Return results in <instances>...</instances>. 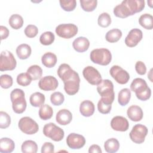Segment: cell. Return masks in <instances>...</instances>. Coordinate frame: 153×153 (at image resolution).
<instances>
[{"mask_svg":"<svg viewBox=\"0 0 153 153\" xmlns=\"http://www.w3.org/2000/svg\"><path fill=\"white\" fill-rule=\"evenodd\" d=\"M25 33L28 38H33L36 36L38 33V27L33 25H29L25 29Z\"/></svg>","mask_w":153,"mask_h":153,"instance_id":"43","label":"cell"},{"mask_svg":"<svg viewBox=\"0 0 153 153\" xmlns=\"http://www.w3.org/2000/svg\"><path fill=\"white\" fill-rule=\"evenodd\" d=\"M32 78L30 76L26 73H21L19 74L17 76V82L19 85L26 87L31 83Z\"/></svg>","mask_w":153,"mask_h":153,"instance_id":"36","label":"cell"},{"mask_svg":"<svg viewBox=\"0 0 153 153\" xmlns=\"http://www.w3.org/2000/svg\"><path fill=\"white\" fill-rule=\"evenodd\" d=\"M135 70L138 74L143 75L146 74V67L143 62L141 61H137L135 65Z\"/></svg>","mask_w":153,"mask_h":153,"instance_id":"44","label":"cell"},{"mask_svg":"<svg viewBox=\"0 0 153 153\" xmlns=\"http://www.w3.org/2000/svg\"><path fill=\"white\" fill-rule=\"evenodd\" d=\"M110 75L117 82L120 84H125L128 82L130 79L129 74L121 66L114 65L109 71Z\"/></svg>","mask_w":153,"mask_h":153,"instance_id":"12","label":"cell"},{"mask_svg":"<svg viewBox=\"0 0 153 153\" xmlns=\"http://www.w3.org/2000/svg\"><path fill=\"white\" fill-rule=\"evenodd\" d=\"M45 96L40 92H35L31 94L29 98L30 103L34 107H41L45 102Z\"/></svg>","mask_w":153,"mask_h":153,"instance_id":"25","label":"cell"},{"mask_svg":"<svg viewBox=\"0 0 153 153\" xmlns=\"http://www.w3.org/2000/svg\"><path fill=\"white\" fill-rule=\"evenodd\" d=\"M139 23L143 28L151 30L153 28V17L149 14H143L139 19Z\"/></svg>","mask_w":153,"mask_h":153,"instance_id":"26","label":"cell"},{"mask_svg":"<svg viewBox=\"0 0 153 153\" xmlns=\"http://www.w3.org/2000/svg\"><path fill=\"white\" fill-rule=\"evenodd\" d=\"M99 26L102 27H107L111 23V18L107 13H103L99 15L97 20Z\"/></svg>","mask_w":153,"mask_h":153,"instance_id":"37","label":"cell"},{"mask_svg":"<svg viewBox=\"0 0 153 153\" xmlns=\"http://www.w3.org/2000/svg\"><path fill=\"white\" fill-rule=\"evenodd\" d=\"M27 73L30 76L32 80L40 79L42 75V69L36 65L30 66L27 70Z\"/></svg>","mask_w":153,"mask_h":153,"instance_id":"33","label":"cell"},{"mask_svg":"<svg viewBox=\"0 0 153 153\" xmlns=\"http://www.w3.org/2000/svg\"><path fill=\"white\" fill-rule=\"evenodd\" d=\"M97 91L101 96V99L106 103L111 104L113 103L115 98L114 91V84L109 79H103L97 85Z\"/></svg>","mask_w":153,"mask_h":153,"instance_id":"4","label":"cell"},{"mask_svg":"<svg viewBox=\"0 0 153 153\" xmlns=\"http://www.w3.org/2000/svg\"><path fill=\"white\" fill-rule=\"evenodd\" d=\"M8 22L10 26L13 29H19L23 26V19L20 15L17 14H14L10 16Z\"/></svg>","mask_w":153,"mask_h":153,"instance_id":"32","label":"cell"},{"mask_svg":"<svg viewBox=\"0 0 153 153\" xmlns=\"http://www.w3.org/2000/svg\"><path fill=\"white\" fill-rule=\"evenodd\" d=\"M112 105L105 103L101 99L99 100L97 103V109L99 112L103 114H107L110 112Z\"/></svg>","mask_w":153,"mask_h":153,"instance_id":"42","label":"cell"},{"mask_svg":"<svg viewBox=\"0 0 153 153\" xmlns=\"http://www.w3.org/2000/svg\"><path fill=\"white\" fill-rule=\"evenodd\" d=\"M57 56L55 54L47 52L43 54L41 57V62L43 65L48 68H51L54 67L57 63Z\"/></svg>","mask_w":153,"mask_h":153,"instance_id":"23","label":"cell"},{"mask_svg":"<svg viewBox=\"0 0 153 153\" xmlns=\"http://www.w3.org/2000/svg\"><path fill=\"white\" fill-rule=\"evenodd\" d=\"M73 48L75 51L79 53L86 51L90 46V41L84 36H79L76 38L72 42Z\"/></svg>","mask_w":153,"mask_h":153,"instance_id":"18","label":"cell"},{"mask_svg":"<svg viewBox=\"0 0 153 153\" xmlns=\"http://www.w3.org/2000/svg\"><path fill=\"white\" fill-rule=\"evenodd\" d=\"M21 149L23 153H36L38 150V145L35 141L28 140L22 143Z\"/></svg>","mask_w":153,"mask_h":153,"instance_id":"31","label":"cell"},{"mask_svg":"<svg viewBox=\"0 0 153 153\" xmlns=\"http://www.w3.org/2000/svg\"><path fill=\"white\" fill-rule=\"evenodd\" d=\"M148 132V128L142 124H138L134 125L129 133L130 139L135 143L141 144L145 139Z\"/></svg>","mask_w":153,"mask_h":153,"instance_id":"10","label":"cell"},{"mask_svg":"<svg viewBox=\"0 0 153 153\" xmlns=\"http://www.w3.org/2000/svg\"><path fill=\"white\" fill-rule=\"evenodd\" d=\"M11 123L10 116L5 112H0V128H6L8 127Z\"/></svg>","mask_w":153,"mask_h":153,"instance_id":"41","label":"cell"},{"mask_svg":"<svg viewBox=\"0 0 153 153\" xmlns=\"http://www.w3.org/2000/svg\"><path fill=\"white\" fill-rule=\"evenodd\" d=\"M18 126L19 129L27 134H33L39 130L38 124L35 121L29 117H24L20 118Z\"/></svg>","mask_w":153,"mask_h":153,"instance_id":"9","label":"cell"},{"mask_svg":"<svg viewBox=\"0 0 153 153\" xmlns=\"http://www.w3.org/2000/svg\"><path fill=\"white\" fill-rule=\"evenodd\" d=\"M145 5L143 0H125L115 7L114 14L117 17L124 19L142 11Z\"/></svg>","mask_w":153,"mask_h":153,"instance_id":"2","label":"cell"},{"mask_svg":"<svg viewBox=\"0 0 153 153\" xmlns=\"http://www.w3.org/2000/svg\"><path fill=\"white\" fill-rule=\"evenodd\" d=\"M89 153H102V149L100 147L97 145H92L88 149Z\"/></svg>","mask_w":153,"mask_h":153,"instance_id":"47","label":"cell"},{"mask_svg":"<svg viewBox=\"0 0 153 153\" xmlns=\"http://www.w3.org/2000/svg\"><path fill=\"white\" fill-rule=\"evenodd\" d=\"M82 75L86 81L91 85H98L102 80L99 72L91 66L85 67L82 71Z\"/></svg>","mask_w":153,"mask_h":153,"instance_id":"13","label":"cell"},{"mask_svg":"<svg viewBox=\"0 0 153 153\" xmlns=\"http://www.w3.org/2000/svg\"><path fill=\"white\" fill-rule=\"evenodd\" d=\"M15 144L14 141L8 137H2L0 140V152L10 153L14 151Z\"/></svg>","mask_w":153,"mask_h":153,"instance_id":"22","label":"cell"},{"mask_svg":"<svg viewBox=\"0 0 153 153\" xmlns=\"http://www.w3.org/2000/svg\"><path fill=\"white\" fill-rule=\"evenodd\" d=\"M17 65V62L13 54L8 50L1 52L0 56V71H13Z\"/></svg>","mask_w":153,"mask_h":153,"instance_id":"8","label":"cell"},{"mask_svg":"<svg viewBox=\"0 0 153 153\" xmlns=\"http://www.w3.org/2000/svg\"><path fill=\"white\" fill-rule=\"evenodd\" d=\"M0 33H1V39L3 40L6 39L9 35V30L8 28L4 26H0Z\"/></svg>","mask_w":153,"mask_h":153,"instance_id":"46","label":"cell"},{"mask_svg":"<svg viewBox=\"0 0 153 153\" xmlns=\"http://www.w3.org/2000/svg\"><path fill=\"white\" fill-rule=\"evenodd\" d=\"M13 78L7 74L2 75L0 77V85L3 88L7 89L11 87L13 85Z\"/></svg>","mask_w":153,"mask_h":153,"instance_id":"40","label":"cell"},{"mask_svg":"<svg viewBox=\"0 0 153 153\" xmlns=\"http://www.w3.org/2000/svg\"><path fill=\"white\" fill-rule=\"evenodd\" d=\"M59 85L57 79L53 76H45L41 78L38 82V87L44 91L55 90Z\"/></svg>","mask_w":153,"mask_h":153,"instance_id":"15","label":"cell"},{"mask_svg":"<svg viewBox=\"0 0 153 153\" xmlns=\"http://www.w3.org/2000/svg\"><path fill=\"white\" fill-rule=\"evenodd\" d=\"M32 50L30 45L26 44L19 45L16 48V54L20 59H27L31 54Z\"/></svg>","mask_w":153,"mask_h":153,"instance_id":"24","label":"cell"},{"mask_svg":"<svg viewBox=\"0 0 153 153\" xmlns=\"http://www.w3.org/2000/svg\"><path fill=\"white\" fill-rule=\"evenodd\" d=\"M143 33L141 30L137 28L131 29L125 38V44L129 47H134L142 40Z\"/></svg>","mask_w":153,"mask_h":153,"instance_id":"16","label":"cell"},{"mask_svg":"<svg viewBox=\"0 0 153 153\" xmlns=\"http://www.w3.org/2000/svg\"><path fill=\"white\" fill-rule=\"evenodd\" d=\"M12 108L16 114H22L26 108L27 103L25 97V92L20 88L14 89L10 93Z\"/></svg>","mask_w":153,"mask_h":153,"instance_id":"5","label":"cell"},{"mask_svg":"<svg viewBox=\"0 0 153 153\" xmlns=\"http://www.w3.org/2000/svg\"><path fill=\"white\" fill-rule=\"evenodd\" d=\"M127 115L133 121H139L143 118V111L140 107L137 105H131L127 111Z\"/></svg>","mask_w":153,"mask_h":153,"instance_id":"20","label":"cell"},{"mask_svg":"<svg viewBox=\"0 0 153 153\" xmlns=\"http://www.w3.org/2000/svg\"><path fill=\"white\" fill-rule=\"evenodd\" d=\"M90 57L94 63L106 66L111 62L112 54L107 48H97L91 51Z\"/></svg>","mask_w":153,"mask_h":153,"instance_id":"6","label":"cell"},{"mask_svg":"<svg viewBox=\"0 0 153 153\" xmlns=\"http://www.w3.org/2000/svg\"><path fill=\"white\" fill-rule=\"evenodd\" d=\"M56 120L57 123L62 126L69 124L72 120V113L66 109H61L57 113Z\"/></svg>","mask_w":153,"mask_h":153,"instance_id":"19","label":"cell"},{"mask_svg":"<svg viewBox=\"0 0 153 153\" xmlns=\"http://www.w3.org/2000/svg\"><path fill=\"white\" fill-rule=\"evenodd\" d=\"M111 127L115 131H126L128 129L129 124L125 117L115 116L111 120Z\"/></svg>","mask_w":153,"mask_h":153,"instance_id":"17","label":"cell"},{"mask_svg":"<svg viewBox=\"0 0 153 153\" xmlns=\"http://www.w3.org/2000/svg\"><path fill=\"white\" fill-rule=\"evenodd\" d=\"M68 146L73 149H78L82 148L85 143V139L81 134L71 133L66 137Z\"/></svg>","mask_w":153,"mask_h":153,"instance_id":"14","label":"cell"},{"mask_svg":"<svg viewBox=\"0 0 153 153\" xmlns=\"http://www.w3.org/2000/svg\"><path fill=\"white\" fill-rule=\"evenodd\" d=\"M122 36V32L118 29H112L109 30L105 35L106 40L111 43L118 41Z\"/></svg>","mask_w":153,"mask_h":153,"instance_id":"29","label":"cell"},{"mask_svg":"<svg viewBox=\"0 0 153 153\" xmlns=\"http://www.w3.org/2000/svg\"><path fill=\"white\" fill-rule=\"evenodd\" d=\"M65 100L64 95L59 92L56 91L51 94L50 101L51 103L54 106H59L62 105Z\"/></svg>","mask_w":153,"mask_h":153,"instance_id":"38","label":"cell"},{"mask_svg":"<svg viewBox=\"0 0 153 153\" xmlns=\"http://www.w3.org/2000/svg\"><path fill=\"white\" fill-rule=\"evenodd\" d=\"M78 30V27L74 24H60L56 27V33L62 38L69 39L76 35Z\"/></svg>","mask_w":153,"mask_h":153,"instance_id":"11","label":"cell"},{"mask_svg":"<svg viewBox=\"0 0 153 153\" xmlns=\"http://www.w3.org/2000/svg\"><path fill=\"white\" fill-rule=\"evenodd\" d=\"M131 98V91L127 88H123L118 93V102L121 106H126L127 105Z\"/></svg>","mask_w":153,"mask_h":153,"instance_id":"28","label":"cell"},{"mask_svg":"<svg viewBox=\"0 0 153 153\" xmlns=\"http://www.w3.org/2000/svg\"><path fill=\"white\" fill-rule=\"evenodd\" d=\"M43 134L55 142L62 140L65 136L63 130L53 123H49L44 126Z\"/></svg>","mask_w":153,"mask_h":153,"instance_id":"7","label":"cell"},{"mask_svg":"<svg viewBox=\"0 0 153 153\" xmlns=\"http://www.w3.org/2000/svg\"><path fill=\"white\" fill-rule=\"evenodd\" d=\"M94 103L88 100L82 101L79 106V112L84 117H88L91 116L94 112Z\"/></svg>","mask_w":153,"mask_h":153,"instance_id":"21","label":"cell"},{"mask_svg":"<svg viewBox=\"0 0 153 153\" xmlns=\"http://www.w3.org/2000/svg\"><path fill=\"white\" fill-rule=\"evenodd\" d=\"M57 73L63 81L65 92L71 96L75 94L79 89L80 78L78 74L66 63L60 65Z\"/></svg>","mask_w":153,"mask_h":153,"instance_id":"1","label":"cell"},{"mask_svg":"<svg viewBox=\"0 0 153 153\" xmlns=\"http://www.w3.org/2000/svg\"><path fill=\"white\" fill-rule=\"evenodd\" d=\"M54 151V146L51 142H45L41 148L42 153H52Z\"/></svg>","mask_w":153,"mask_h":153,"instance_id":"45","label":"cell"},{"mask_svg":"<svg viewBox=\"0 0 153 153\" xmlns=\"http://www.w3.org/2000/svg\"><path fill=\"white\" fill-rule=\"evenodd\" d=\"M79 2L82 9L87 12H91L94 10L97 4L96 0H80Z\"/></svg>","mask_w":153,"mask_h":153,"instance_id":"35","label":"cell"},{"mask_svg":"<svg viewBox=\"0 0 153 153\" xmlns=\"http://www.w3.org/2000/svg\"><path fill=\"white\" fill-rule=\"evenodd\" d=\"M130 89L134 91L138 99L145 101L149 99L151 96V90L148 86L145 79L137 78L133 80L130 84Z\"/></svg>","mask_w":153,"mask_h":153,"instance_id":"3","label":"cell"},{"mask_svg":"<svg viewBox=\"0 0 153 153\" xmlns=\"http://www.w3.org/2000/svg\"><path fill=\"white\" fill-rule=\"evenodd\" d=\"M39 116L42 120L50 119L53 114V108L47 104H44L39 109Z\"/></svg>","mask_w":153,"mask_h":153,"instance_id":"30","label":"cell"},{"mask_svg":"<svg viewBox=\"0 0 153 153\" xmlns=\"http://www.w3.org/2000/svg\"><path fill=\"white\" fill-rule=\"evenodd\" d=\"M104 148L108 153L116 152L120 148V143L115 138L109 139L105 142Z\"/></svg>","mask_w":153,"mask_h":153,"instance_id":"27","label":"cell"},{"mask_svg":"<svg viewBox=\"0 0 153 153\" xmlns=\"http://www.w3.org/2000/svg\"><path fill=\"white\" fill-rule=\"evenodd\" d=\"M54 39L55 36L54 33L50 31H47L41 35L39 37V41L42 45H49L54 42Z\"/></svg>","mask_w":153,"mask_h":153,"instance_id":"34","label":"cell"},{"mask_svg":"<svg viewBox=\"0 0 153 153\" xmlns=\"http://www.w3.org/2000/svg\"><path fill=\"white\" fill-rule=\"evenodd\" d=\"M59 2L62 8L66 11H73L76 5V1L75 0H60Z\"/></svg>","mask_w":153,"mask_h":153,"instance_id":"39","label":"cell"}]
</instances>
